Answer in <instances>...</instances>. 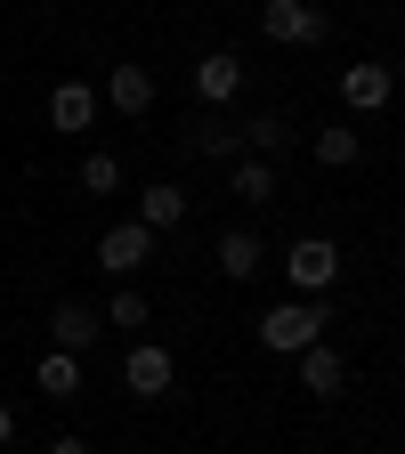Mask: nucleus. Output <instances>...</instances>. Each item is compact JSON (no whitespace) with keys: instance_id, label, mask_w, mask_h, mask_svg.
I'll list each match as a JSON object with an SVG mask.
<instances>
[{"instance_id":"f257e3e1","label":"nucleus","mask_w":405,"mask_h":454,"mask_svg":"<svg viewBox=\"0 0 405 454\" xmlns=\"http://www.w3.org/2000/svg\"><path fill=\"white\" fill-rule=\"evenodd\" d=\"M324 301H284V309H268L260 317V340H268V349L276 357H300V349H316V340H324Z\"/></svg>"},{"instance_id":"f03ea898","label":"nucleus","mask_w":405,"mask_h":454,"mask_svg":"<svg viewBox=\"0 0 405 454\" xmlns=\"http://www.w3.org/2000/svg\"><path fill=\"white\" fill-rule=\"evenodd\" d=\"M284 276H292V301H324L332 276H340V244L332 236H300L292 252H284Z\"/></svg>"},{"instance_id":"7ed1b4c3","label":"nucleus","mask_w":405,"mask_h":454,"mask_svg":"<svg viewBox=\"0 0 405 454\" xmlns=\"http://www.w3.org/2000/svg\"><path fill=\"white\" fill-rule=\"evenodd\" d=\"M260 33L276 49H308V41H324V9L316 0H260Z\"/></svg>"},{"instance_id":"20e7f679","label":"nucleus","mask_w":405,"mask_h":454,"mask_svg":"<svg viewBox=\"0 0 405 454\" xmlns=\"http://www.w3.org/2000/svg\"><path fill=\"white\" fill-rule=\"evenodd\" d=\"M170 381H179V357H170L162 340H138V349L122 357V389H130V397H162Z\"/></svg>"},{"instance_id":"39448f33","label":"nucleus","mask_w":405,"mask_h":454,"mask_svg":"<svg viewBox=\"0 0 405 454\" xmlns=\"http://www.w3.org/2000/svg\"><path fill=\"white\" fill-rule=\"evenodd\" d=\"M146 252H154V227H138V219H113L105 236H97V268H105V276L146 268Z\"/></svg>"},{"instance_id":"423d86ee","label":"nucleus","mask_w":405,"mask_h":454,"mask_svg":"<svg viewBox=\"0 0 405 454\" xmlns=\"http://www.w3.org/2000/svg\"><path fill=\"white\" fill-rule=\"evenodd\" d=\"M195 90H203L211 106H236V98H244V57H236V49L195 57Z\"/></svg>"},{"instance_id":"0eeeda50","label":"nucleus","mask_w":405,"mask_h":454,"mask_svg":"<svg viewBox=\"0 0 405 454\" xmlns=\"http://www.w3.org/2000/svg\"><path fill=\"white\" fill-rule=\"evenodd\" d=\"M389 98H397L389 66H349V74H340V106H349V114H381Z\"/></svg>"},{"instance_id":"6e6552de","label":"nucleus","mask_w":405,"mask_h":454,"mask_svg":"<svg viewBox=\"0 0 405 454\" xmlns=\"http://www.w3.org/2000/svg\"><path fill=\"white\" fill-rule=\"evenodd\" d=\"M105 325H97V309H82V301H57V317H49V349H90V340H97Z\"/></svg>"},{"instance_id":"1a4fd4ad","label":"nucleus","mask_w":405,"mask_h":454,"mask_svg":"<svg viewBox=\"0 0 405 454\" xmlns=\"http://www.w3.org/2000/svg\"><path fill=\"white\" fill-rule=\"evenodd\" d=\"M340 381H349V365H340V349H332V340L300 349V389H308V397H340Z\"/></svg>"},{"instance_id":"9d476101","label":"nucleus","mask_w":405,"mask_h":454,"mask_svg":"<svg viewBox=\"0 0 405 454\" xmlns=\"http://www.w3.org/2000/svg\"><path fill=\"white\" fill-rule=\"evenodd\" d=\"M49 122H57V130H90V122H97V90H90V82H57V90H49Z\"/></svg>"},{"instance_id":"9b49d317","label":"nucleus","mask_w":405,"mask_h":454,"mask_svg":"<svg viewBox=\"0 0 405 454\" xmlns=\"http://www.w3.org/2000/svg\"><path fill=\"white\" fill-rule=\"evenodd\" d=\"M260 268H268V252H260V236H252V227L219 236V276H227V284H252Z\"/></svg>"},{"instance_id":"f8f14e48","label":"nucleus","mask_w":405,"mask_h":454,"mask_svg":"<svg viewBox=\"0 0 405 454\" xmlns=\"http://www.w3.org/2000/svg\"><path fill=\"white\" fill-rule=\"evenodd\" d=\"M105 98H113V114H146L154 106V74L146 66H113L105 74Z\"/></svg>"},{"instance_id":"ddd939ff","label":"nucleus","mask_w":405,"mask_h":454,"mask_svg":"<svg viewBox=\"0 0 405 454\" xmlns=\"http://www.w3.org/2000/svg\"><path fill=\"white\" fill-rule=\"evenodd\" d=\"M179 219H187V195H179V187H170V179L138 195V227H154V236H162V227H179Z\"/></svg>"},{"instance_id":"4468645a","label":"nucleus","mask_w":405,"mask_h":454,"mask_svg":"<svg viewBox=\"0 0 405 454\" xmlns=\"http://www.w3.org/2000/svg\"><path fill=\"white\" fill-rule=\"evenodd\" d=\"M33 381H41L49 397H82V357H74V349H49V357L33 365Z\"/></svg>"},{"instance_id":"2eb2a0df","label":"nucleus","mask_w":405,"mask_h":454,"mask_svg":"<svg viewBox=\"0 0 405 454\" xmlns=\"http://www.w3.org/2000/svg\"><path fill=\"white\" fill-rule=\"evenodd\" d=\"M236 195L244 203H268L276 195V162L268 154H236Z\"/></svg>"},{"instance_id":"dca6fc26","label":"nucleus","mask_w":405,"mask_h":454,"mask_svg":"<svg viewBox=\"0 0 405 454\" xmlns=\"http://www.w3.org/2000/svg\"><path fill=\"white\" fill-rule=\"evenodd\" d=\"M357 154H365V138H357V130H340V122H332V130H316V162H324V170H349Z\"/></svg>"},{"instance_id":"f3484780","label":"nucleus","mask_w":405,"mask_h":454,"mask_svg":"<svg viewBox=\"0 0 405 454\" xmlns=\"http://www.w3.org/2000/svg\"><path fill=\"white\" fill-rule=\"evenodd\" d=\"M82 187L90 195H113V187H122V154H90L82 162Z\"/></svg>"},{"instance_id":"a211bd4d","label":"nucleus","mask_w":405,"mask_h":454,"mask_svg":"<svg viewBox=\"0 0 405 454\" xmlns=\"http://www.w3.org/2000/svg\"><path fill=\"white\" fill-rule=\"evenodd\" d=\"M244 146H252V154H276V146H292V122H276V114H260V122L244 130Z\"/></svg>"},{"instance_id":"6ab92c4d","label":"nucleus","mask_w":405,"mask_h":454,"mask_svg":"<svg viewBox=\"0 0 405 454\" xmlns=\"http://www.w3.org/2000/svg\"><path fill=\"white\" fill-rule=\"evenodd\" d=\"M97 325H113V333H130V325H146V301H138V293H113V309H105Z\"/></svg>"},{"instance_id":"aec40b11","label":"nucleus","mask_w":405,"mask_h":454,"mask_svg":"<svg viewBox=\"0 0 405 454\" xmlns=\"http://www.w3.org/2000/svg\"><path fill=\"white\" fill-rule=\"evenodd\" d=\"M203 154H219V162H236V154H244V130H219V122H211V130H203Z\"/></svg>"},{"instance_id":"412c9836","label":"nucleus","mask_w":405,"mask_h":454,"mask_svg":"<svg viewBox=\"0 0 405 454\" xmlns=\"http://www.w3.org/2000/svg\"><path fill=\"white\" fill-rule=\"evenodd\" d=\"M49 454H90V446H82V438L66 430V438H49Z\"/></svg>"},{"instance_id":"4be33fe9","label":"nucleus","mask_w":405,"mask_h":454,"mask_svg":"<svg viewBox=\"0 0 405 454\" xmlns=\"http://www.w3.org/2000/svg\"><path fill=\"white\" fill-rule=\"evenodd\" d=\"M9 438H17V414H9V406H0V446H9Z\"/></svg>"}]
</instances>
